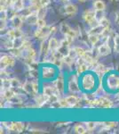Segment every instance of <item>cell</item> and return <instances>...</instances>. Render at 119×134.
Returning a JSON list of instances; mask_svg holds the SVG:
<instances>
[{
    "instance_id": "obj_1",
    "label": "cell",
    "mask_w": 119,
    "mask_h": 134,
    "mask_svg": "<svg viewBox=\"0 0 119 134\" xmlns=\"http://www.w3.org/2000/svg\"><path fill=\"white\" fill-rule=\"evenodd\" d=\"M83 19L84 21L87 23L88 25H90L92 28L95 27L99 25V21L95 17V11L92 10H86L83 14Z\"/></svg>"
},
{
    "instance_id": "obj_2",
    "label": "cell",
    "mask_w": 119,
    "mask_h": 134,
    "mask_svg": "<svg viewBox=\"0 0 119 134\" xmlns=\"http://www.w3.org/2000/svg\"><path fill=\"white\" fill-rule=\"evenodd\" d=\"M95 81L94 78L92 77L91 74H86L84 75L83 79H82V87L85 89V90H91L94 88Z\"/></svg>"
},
{
    "instance_id": "obj_3",
    "label": "cell",
    "mask_w": 119,
    "mask_h": 134,
    "mask_svg": "<svg viewBox=\"0 0 119 134\" xmlns=\"http://www.w3.org/2000/svg\"><path fill=\"white\" fill-rule=\"evenodd\" d=\"M52 33V28L51 27H44V28H38L37 29V31H35V37L39 39H43L46 40L50 34Z\"/></svg>"
},
{
    "instance_id": "obj_4",
    "label": "cell",
    "mask_w": 119,
    "mask_h": 134,
    "mask_svg": "<svg viewBox=\"0 0 119 134\" xmlns=\"http://www.w3.org/2000/svg\"><path fill=\"white\" fill-rule=\"evenodd\" d=\"M108 86L111 89L119 88V76L116 74H110L108 78Z\"/></svg>"
},
{
    "instance_id": "obj_5",
    "label": "cell",
    "mask_w": 119,
    "mask_h": 134,
    "mask_svg": "<svg viewBox=\"0 0 119 134\" xmlns=\"http://www.w3.org/2000/svg\"><path fill=\"white\" fill-rule=\"evenodd\" d=\"M15 64V60L13 57L11 56H3L1 57V66L5 70L6 67H13Z\"/></svg>"
},
{
    "instance_id": "obj_6",
    "label": "cell",
    "mask_w": 119,
    "mask_h": 134,
    "mask_svg": "<svg viewBox=\"0 0 119 134\" xmlns=\"http://www.w3.org/2000/svg\"><path fill=\"white\" fill-rule=\"evenodd\" d=\"M11 22H12V25H13L14 28L20 29L22 23H23V19H22V17L19 16L17 14H14V16L11 18Z\"/></svg>"
},
{
    "instance_id": "obj_7",
    "label": "cell",
    "mask_w": 119,
    "mask_h": 134,
    "mask_svg": "<svg viewBox=\"0 0 119 134\" xmlns=\"http://www.w3.org/2000/svg\"><path fill=\"white\" fill-rule=\"evenodd\" d=\"M7 35L8 37L12 39H18V38H22V32L20 29H16V28H14V29H11L9 30L8 31H7Z\"/></svg>"
},
{
    "instance_id": "obj_8",
    "label": "cell",
    "mask_w": 119,
    "mask_h": 134,
    "mask_svg": "<svg viewBox=\"0 0 119 134\" xmlns=\"http://www.w3.org/2000/svg\"><path fill=\"white\" fill-rule=\"evenodd\" d=\"M113 103L111 100H109L107 98L101 97L99 98V106L98 107H102V108H110L112 107Z\"/></svg>"
},
{
    "instance_id": "obj_9",
    "label": "cell",
    "mask_w": 119,
    "mask_h": 134,
    "mask_svg": "<svg viewBox=\"0 0 119 134\" xmlns=\"http://www.w3.org/2000/svg\"><path fill=\"white\" fill-rule=\"evenodd\" d=\"M55 88L60 93H62L64 91V76L61 73L58 76V79L55 81Z\"/></svg>"
},
{
    "instance_id": "obj_10",
    "label": "cell",
    "mask_w": 119,
    "mask_h": 134,
    "mask_svg": "<svg viewBox=\"0 0 119 134\" xmlns=\"http://www.w3.org/2000/svg\"><path fill=\"white\" fill-rule=\"evenodd\" d=\"M48 46H49L50 52H51V53H54L55 51L58 50L60 44H59V42H58V40H57L55 38H51V39H49V41H48Z\"/></svg>"
},
{
    "instance_id": "obj_11",
    "label": "cell",
    "mask_w": 119,
    "mask_h": 134,
    "mask_svg": "<svg viewBox=\"0 0 119 134\" xmlns=\"http://www.w3.org/2000/svg\"><path fill=\"white\" fill-rule=\"evenodd\" d=\"M98 53L101 56H108L111 53V48L108 44H102L98 47Z\"/></svg>"
},
{
    "instance_id": "obj_12",
    "label": "cell",
    "mask_w": 119,
    "mask_h": 134,
    "mask_svg": "<svg viewBox=\"0 0 119 134\" xmlns=\"http://www.w3.org/2000/svg\"><path fill=\"white\" fill-rule=\"evenodd\" d=\"M64 11H65V14L68 15H75L77 13V7L73 4H68L64 7Z\"/></svg>"
},
{
    "instance_id": "obj_13",
    "label": "cell",
    "mask_w": 119,
    "mask_h": 134,
    "mask_svg": "<svg viewBox=\"0 0 119 134\" xmlns=\"http://www.w3.org/2000/svg\"><path fill=\"white\" fill-rule=\"evenodd\" d=\"M8 129L11 131H18V132H21L23 131L24 129V125L21 123H10V124L8 125Z\"/></svg>"
},
{
    "instance_id": "obj_14",
    "label": "cell",
    "mask_w": 119,
    "mask_h": 134,
    "mask_svg": "<svg viewBox=\"0 0 119 134\" xmlns=\"http://www.w3.org/2000/svg\"><path fill=\"white\" fill-rule=\"evenodd\" d=\"M69 90L70 92H73V93L78 92L80 90L77 78H76L75 80H71V81H69Z\"/></svg>"
},
{
    "instance_id": "obj_15",
    "label": "cell",
    "mask_w": 119,
    "mask_h": 134,
    "mask_svg": "<svg viewBox=\"0 0 119 134\" xmlns=\"http://www.w3.org/2000/svg\"><path fill=\"white\" fill-rule=\"evenodd\" d=\"M66 100H67V102H68V104H69V107L76 106L77 104L79 103V98L75 95H70V96H69V97H67Z\"/></svg>"
},
{
    "instance_id": "obj_16",
    "label": "cell",
    "mask_w": 119,
    "mask_h": 134,
    "mask_svg": "<svg viewBox=\"0 0 119 134\" xmlns=\"http://www.w3.org/2000/svg\"><path fill=\"white\" fill-rule=\"evenodd\" d=\"M93 7L96 11H104L106 9V4L103 0H95Z\"/></svg>"
},
{
    "instance_id": "obj_17",
    "label": "cell",
    "mask_w": 119,
    "mask_h": 134,
    "mask_svg": "<svg viewBox=\"0 0 119 134\" xmlns=\"http://www.w3.org/2000/svg\"><path fill=\"white\" fill-rule=\"evenodd\" d=\"M53 74H54V71H53V69L52 67H46V68L43 69L42 75L43 77L46 78V79L52 78L53 76Z\"/></svg>"
},
{
    "instance_id": "obj_18",
    "label": "cell",
    "mask_w": 119,
    "mask_h": 134,
    "mask_svg": "<svg viewBox=\"0 0 119 134\" xmlns=\"http://www.w3.org/2000/svg\"><path fill=\"white\" fill-rule=\"evenodd\" d=\"M16 95L15 94V92L13 90V89H11V88H8V89H5L3 93V97L5 99H6L8 101H10L11 99L14 98V96Z\"/></svg>"
},
{
    "instance_id": "obj_19",
    "label": "cell",
    "mask_w": 119,
    "mask_h": 134,
    "mask_svg": "<svg viewBox=\"0 0 119 134\" xmlns=\"http://www.w3.org/2000/svg\"><path fill=\"white\" fill-rule=\"evenodd\" d=\"M95 72H96L97 74H104V73H106L107 72H109V69L106 68V66L103 65V64H98L96 65V67H95Z\"/></svg>"
},
{
    "instance_id": "obj_20",
    "label": "cell",
    "mask_w": 119,
    "mask_h": 134,
    "mask_svg": "<svg viewBox=\"0 0 119 134\" xmlns=\"http://www.w3.org/2000/svg\"><path fill=\"white\" fill-rule=\"evenodd\" d=\"M49 46H48V43H46L45 40L41 43V46H40V54L41 55H45L46 56L48 52H49Z\"/></svg>"
},
{
    "instance_id": "obj_21",
    "label": "cell",
    "mask_w": 119,
    "mask_h": 134,
    "mask_svg": "<svg viewBox=\"0 0 119 134\" xmlns=\"http://www.w3.org/2000/svg\"><path fill=\"white\" fill-rule=\"evenodd\" d=\"M22 88L27 93H35L34 88H33V84H32V82H29V81H27L26 83H24V85L22 86Z\"/></svg>"
},
{
    "instance_id": "obj_22",
    "label": "cell",
    "mask_w": 119,
    "mask_h": 134,
    "mask_svg": "<svg viewBox=\"0 0 119 134\" xmlns=\"http://www.w3.org/2000/svg\"><path fill=\"white\" fill-rule=\"evenodd\" d=\"M89 64L87 63H85L84 64H81V65H78L77 66V74H82L84 73V72H86V71L89 69V66H88Z\"/></svg>"
},
{
    "instance_id": "obj_23",
    "label": "cell",
    "mask_w": 119,
    "mask_h": 134,
    "mask_svg": "<svg viewBox=\"0 0 119 134\" xmlns=\"http://www.w3.org/2000/svg\"><path fill=\"white\" fill-rule=\"evenodd\" d=\"M73 49L75 50V52L77 53L78 57H84V56L86 53V51L83 47H81V46H76V47H74Z\"/></svg>"
},
{
    "instance_id": "obj_24",
    "label": "cell",
    "mask_w": 119,
    "mask_h": 134,
    "mask_svg": "<svg viewBox=\"0 0 119 134\" xmlns=\"http://www.w3.org/2000/svg\"><path fill=\"white\" fill-rule=\"evenodd\" d=\"M88 39L92 45H96L100 40V35H89L88 36Z\"/></svg>"
},
{
    "instance_id": "obj_25",
    "label": "cell",
    "mask_w": 119,
    "mask_h": 134,
    "mask_svg": "<svg viewBox=\"0 0 119 134\" xmlns=\"http://www.w3.org/2000/svg\"><path fill=\"white\" fill-rule=\"evenodd\" d=\"M72 28H70L69 25L67 24V23H61L60 24V31L62 32L63 34L65 35V34H68L69 32L70 31V30H71Z\"/></svg>"
},
{
    "instance_id": "obj_26",
    "label": "cell",
    "mask_w": 119,
    "mask_h": 134,
    "mask_svg": "<svg viewBox=\"0 0 119 134\" xmlns=\"http://www.w3.org/2000/svg\"><path fill=\"white\" fill-rule=\"evenodd\" d=\"M74 131H75L76 133H78V134H84V133L86 132L85 128H84V126L80 125V124H77V125H76L75 128H74Z\"/></svg>"
},
{
    "instance_id": "obj_27",
    "label": "cell",
    "mask_w": 119,
    "mask_h": 134,
    "mask_svg": "<svg viewBox=\"0 0 119 134\" xmlns=\"http://www.w3.org/2000/svg\"><path fill=\"white\" fill-rule=\"evenodd\" d=\"M27 51H28V59H29V60H33V59L35 58L36 55H37L35 49L32 48V47H29L28 49H27Z\"/></svg>"
},
{
    "instance_id": "obj_28",
    "label": "cell",
    "mask_w": 119,
    "mask_h": 134,
    "mask_svg": "<svg viewBox=\"0 0 119 134\" xmlns=\"http://www.w3.org/2000/svg\"><path fill=\"white\" fill-rule=\"evenodd\" d=\"M46 14V7H41L39 8L38 10L37 11V17L38 18H45V15Z\"/></svg>"
},
{
    "instance_id": "obj_29",
    "label": "cell",
    "mask_w": 119,
    "mask_h": 134,
    "mask_svg": "<svg viewBox=\"0 0 119 134\" xmlns=\"http://www.w3.org/2000/svg\"><path fill=\"white\" fill-rule=\"evenodd\" d=\"M114 48L117 53H119V35L114 37Z\"/></svg>"
},
{
    "instance_id": "obj_30",
    "label": "cell",
    "mask_w": 119,
    "mask_h": 134,
    "mask_svg": "<svg viewBox=\"0 0 119 134\" xmlns=\"http://www.w3.org/2000/svg\"><path fill=\"white\" fill-rule=\"evenodd\" d=\"M37 28H44L46 26V21L43 18H38L37 21Z\"/></svg>"
},
{
    "instance_id": "obj_31",
    "label": "cell",
    "mask_w": 119,
    "mask_h": 134,
    "mask_svg": "<svg viewBox=\"0 0 119 134\" xmlns=\"http://www.w3.org/2000/svg\"><path fill=\"white\" fill-rule=\"evenodd\" d=\"M99 23L101 25L103 28H107V27H109V23H110V22H109V21L107 18L104 17L103 19H101V21H99Z\"/></svg>"
},
{
    "instance_id": "obj_32",
    "label": "cell",
    "mask_w": 119,
    "mask_h": 134,
    "mask_svg": "<svg viewBox=\"0 0 119 134\" xmlns=\"http://www.w3.org/2000/svg\"><path fill=\"white\" fill-rule=\"evenodd\" d=\"M11 85L14 88H19L21 86V82L18 79H12L11 80Z\"/></svg>"
},
{
    "instance_id": "obj_33",
    "label": "cell",
    "mask_w": 119,
    "mask_h": 134,
    "mask_svg": "<svg viewBox=\"0 0 119 134\" xmlns=\"http://www.w3.org/2000/svg\"><path fill=\"white\" fill-rule=\"evenodd\" d=\"M85 125H86V128H87L88 131H92V130H94L95 126H96V123L88 122V123H85Z\"/></svg>"
},
{
    "instance_id": "obj_34",
    "label": "cell",
    "mask_w": 119,
    "mask_h": 134,
    "mask_svg": "<svg viewBox=\"0 0 119 134\" xmlns=\"http://www.w3.org/2000/svg\"><path fill=\"white\" fill-rule=\"evenodd\" d=\"M74 37H72L71 35H69V34H66L65 35V39L67 40V42L69 43V44H71V43L73 42V40H74Z\"/></svg>"
},
{
    "instance_id": "obj_35",
    "label": "cell",
    "mask_w": 119,
    "mask_h": 134,
    "mask_svg": "<svg viewBox=\"0 0 119 134\" xmlns=\"http://www.w3.org/2000/svg\"><path fill=\"white\" fill-rule=\"evenodd\" d=\"M59 101H60V105H61V107H69V104H68V102H67L66 98L60 99Z\"/></svg>"
},
{
    "instance_id": "obj_36",
    "label": "cell",
    "mask_w": 119,
    "mask_h": 134,
    "mask_svg": "<svg viewBox=\"0 0 119 134\" xmlns=\"http://www.w3.org/2000/svg\"><path fill=\"white\" fill-rule=\"evenodd\" d=\"M32 84H33V88H34V91L35 93H37L38 92V89H39V86L37 84V82H32Z\"/></svg>"
},
{
    "instance_id": "obj_37",
    "label": "cell",
    "mask_w": 119,
    "mask_h": 134,
    "mask_svg": "<svg viewBox=\"0 0 119 134\" xmlns=\"http://www.w3.org/2000/svg\"><path fill=\"white\" fill-rule=\"evenodd\" d=\"M115 21H116V23L119 24V12H117L116 14V18H115Z\"/></svg>"
},
{
    "instance_id": "obj_38",
    "label": "cell",
    "mask_w": 119,
    "mask_h": 134,
    "mask_svg": "<svg viewBox=\"0 0 119 134\" xmlns=\"http://www.w3.org/2000/svg\"><path fill=\"white\" fill-rule=\"evenodd\" d=\"M78 1H79L80 3H84V2L86 1V0H78Z\"/></svg>"
},
{
    "instance_id": "obj_39",
    "label": "cell",
    "mask_w": 119,
    "mask_h": 134,
    "mask_svg": "<svg viewBox=\"0 0 119 134\" xmlns=\"http://www.w3.org/2000/svg\"><path fill=\"white\" fill-rule=\"evenodd\" d=\"M116 97H117V99H118V100H119V92H118V94L116 95Z\"/></svg>"
}]
</instances>
